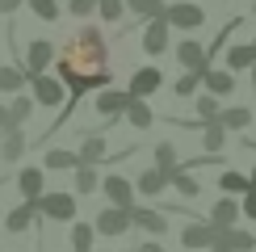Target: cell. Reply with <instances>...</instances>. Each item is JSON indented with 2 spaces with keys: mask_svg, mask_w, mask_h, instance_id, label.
<instances>
[{
  "mask_svg": "<svg viewBox=\"0 0 256 252\" xmlns=\"http://www.w3.org/2000/svg\"><path fill=\"white\" fill-rule=\"evenodd\" d=\"M110 59V46H105V34L97 26H84L72 38H63L59 55H55V76L59 72H80V76H92V72L105 68Z\"/></svg>",
  "mask_w": 256,
  "mask_h": 252,
  "instance_id": "1",
  "label": "cell"
},
{
  "mask_svg": "<svg viewBox=\"0 0 256 252\" xmlns=\"http://www.w3.org/2000/svg\"><path fill=\"white\" fill-rule=\"evenodd\" d=\"M38 214L42 218H55V223H72L76 218V194H68V189H42V194L34 198Z\"/></svg>",
  "mask_w": 256,
  "mask_h": 252,
  "instance_id": "2",
  "label": "cell"
},
{
  "mask_svg": "<svg viewBox=\"0 0 256 252\" xmlns=\"http://www.w3.org/2000/svg\"><path fill=\"white\" fill-rule=\"evenodd\" d=\"M30 97H34V105L59 110V105L68 101V84L59 76H50V72H38V76H30Z\"/></svg>",
  "mask_w": 256,
  "mask_h": 252,
  "instance_id": "3",
  "label": "cell"
},
{
  "mask_svg": "<svg viewBox=\"0 0 256 252\" xmlns=\"http://www.w3.org/2000/svg\"><path fill=\"white\" fill-rule=\"evenodd\" d=\"M126 105H130V92L126 88H97V101H92V110H97V118H101V126H114L126 114Z\"/></svg>",
  "mask_w": 256,
  "mask_h": 252,
  "instance_id": "4",
  "label": "cell"
},
{
  "mask_svg": "<svg viewBox=\"0 0 256 252\" xmlns=\"http://www.w3.org/2000/svg\"><path fill=\"white\" fill-rule=\"evenodd\" d=\"M92 227H97V236L118 240V236H126V231H130V210H126V206H110V202H105V206L97 210V218H92Z\"/></svg>",
  "mask_w": 256,
  "mask_h": 252,
  "instance_id": "5",
  "label": "cell"
},
{
  "mask_svg": "<svg viewBox=\"0 0 256 252\" xmlns=\"http://www.w3.org/2000/svg\"><path fill=\"white\" fill-rule=\"evenodd\" d=\"M164 21L172 30H202V26H206V8L194 4V0H176V4L164 8Z\"/></svg>",
  "mask_w": 256,
  "mask_h": 252,
  "instance_id": "6",
  "label": "cell"
},
{
  "mask_svg": "<svg viewBox=\"0 0 256 252\" xmlns=\"http://www.w3.org/2000/svg\"><path fill=\"white\" fill-rule=\"evenodd\" d=\"M55 55H59V46L50 38H34L26 46V63H21V68H26V76H38V72H50V63H55Z\"/></svg>",
  "mask_w": 256,
  "mask_h": 252,
  "instance_id": "7",
  "label": "cell"
},
{
  "mask_svg": "<svg viewBox=\"0 0 256 252\" xmlns=\"http://www.w3.org/2000/svg\"><path fill=\"white\" fill-rule=\"evenodd\" d=\"M214 223H210V218H189L185 227H180V244L185 248H194V252H210L214 248Z\"/></svg>",
  "mask_w": 256,
  "mask_h": 252,
  "instance_id": "8",
  "label": "cell"
},
{
  "mask_svg": "<svg viewBox=\"0 0 256 252\" xmlns=\"http://www.w3.org/2000/svg\"><path fill=\"white\" fill-rule=\"evenodd\" d=\"M101 194H105V202H110V206H126V210H130L134 206V181H126V176L122 172H105L101 176Z\"/></svg>",
  "mask_w": 256,
  "mask_h": 252,
  "instance_id": "9",
  "label": "cell"
},
{
  "mask_svg": "<svg viewBox=\"0 0 256 252\" xmlns=\"http://www.w3.org/2000/svg\"><path fill=\"white\" fill-rule=\"evenodd\" d=\"M138 30H143V50H147V55H164V50H168V38H172V26L164 21V13H160V17H147V21H143Z\"/></svg>",
  "mask_w": 256,
  "mask_h": 252,
  "instance_id": "10",
  "label": "cell"
},
{
  "mask_svg": "<svg viewBox=\"0 0 256 252\" xmlns=\"http://www.w3.org/2000/svg\"><path fill=\"white\" fill-rule=\"evenodd\" d=\"M130 227L160 240V236H168V214L156 210V206H130Z\"/></svg>",
  "mask_w": 256,
  "mask_h": 252,
  "instance_id": "11",
  "label": "cell"
},
{
  "mask_svg": "<svg viewBox=\"0 0 256 252\" xmlns=\"http://www.w3.org/2000/svg\"><path fill=\"white\" fill-rule=\"evenodd\" d=\"M198 76H202V88L214 92L218 101H227L231 92H236V72H231V68H227V72H214V63H210V68H202Z\"/></svg>",
  "mask_w": 256,
  "mask_h": 252,
  "instance_id": "12",
  "label": "cell"
},
{
  "mask_svg": "<svg viewBox=\"0 0 256 252\" xmlns=\"http://www.w3.org/2000/svg\"><path fill=\"white\" fill-rule=\"evenodd\" d=\"M164 88V72L160 68H138L134 76H130V84H126V92H130V97H152V92H160Z\"/></svg>",
  "mask_w": 256,
  "mask_h": 252,
  "instance_id": "13",
  "label": "cell"
},
{
  "mask_svg": "<svg viewBox=\"0 0 256 252\" xmlns=\"http://www.w3.org/2000/svg\"><path fill=\"white\" fill-rule=\"evenodd\" d=\"M26 147H30V139H26L21 126H4V130H0V160L4 164H17L21 156H26Z\"/></svg>",
  "mask_w": 256,
  "mask_h": 252,
  "instance_id": "14",
  "label": "cell"
},
{
  "mask_svg": "<svg viewBox=\"0 0 256 252\" xmlns=\"http://www.w3.org/2000/svg\"><path fill=\"white\" fill-rule=\"evenodd\" d=\"M214 231H218V227H214ZM214 244L227 248V252H252V248H256V236H252L248 227L236 223V227H222L218 236H214Z\"/></svg>",
  "mask_w": 256,
  "mask_h": 252,
  "instance_id": "15",
  "label": "cell"
},
{
  "mask_svg": "<svg viewBox=\"0 0 256 252\" xmlns=\"http://www.w3.org/2000/svg\"><path fill=\"white\" fill-rule=\"evenodd\" d=\"M34 223H38V206H34V198H21V206H13V210L4 214V227L13 231V236H26Z\"/></svg>",
  "mask_w": 256,
  "mask_h": 252,
  "instance_id": "16",
  "label": "cell"
},
{
  "mask_svg": "<svg viewBox=\"0 0 256 252\" xmlns=\"http://www.w3.org/2000/svg\"><path fill=\"white\" fill-rule=\"evenodd\" d=\"M176 63H180V72H202V68H210V59H206V46H202L198 38H185V42H176Z\"/></svg>",
  "mask_w": 256,
  "mask_h": 252,
  "instance_id": "17",
  "label": "cell"
},
{
  "mask_svg": "<svg viewBox=\"0 0 256 252\" xmlns=\"http://www.w3.org/2000/svg\"><path fill=\"white\" fill-rule=\"evenodd\" d=\"M80 164H105L110 160V143H105V134L101 130H88V134H80Z\"/></svg>",
  "mask_w": 256,
  "mask_h": 252,
  "instance_id": "18",
  "label": "cell"
},
{
  "mask_svg": "<svg viewBox=\"0 0 256 252\" xmlns=\"http://www.w3.org/2000/svg\"><path fill=\"white\" fill-rule=\"evenodd\" d=\"M42 189H46V168H42V164H26L17 172V194L21 198H38Z\"/></svg>",
  "mask_w": 256,
  "mask_h": 252,
  "instance_id": "19",
  "label": "cell"
},
{
  "mask_svg": "<svg viewBox=\"0 0 256 252\" xmlns=\"http://www.w3.org/2000/svg\"><path fill=\"white\" fill-rule=\"evenodd\" d=\"M240 214H244V210H240V198H231V194H222L218 202L210 206V223H214L218 231H222V227H236Z\"/></svg>",
  "mask_w": 256,
  "mask_h": 252,
  "instance_id": "20",
  "label": "cell"
},
{
  "mask_svg": "<svg viewBox=\"0 0 256 252\" xmlns=\"http://www.w3.org/2000/svg\"><path fill=\"white\" fill-rule=\"evenodd\" d=\"M218 122H222V130H227V134H244L252 126V110H248V105H222Z\"/></svg>",
  "mask_w": 256,
  "mask_h": 252,
  "instance_id": "21",
  "label": "cell"
},
{
  "mask_svg": "<svg viewBox=\"0 0 256 252\" xmlns=\"http://www.w3.org/2000/svg\"><path fill=\"white\" fill-rule=\"evenodd\" d=\"M164 189H168V172L164 168H147V172H138V181H134L138 198H160Z\"/></svg>",
  "mask_w": 256,
  "mask_h": 252,
  "instance_id": "22",
  "label": "cell"
},
{
  "mask_svg": "<svg viewBox=\"0 0 256 252\" xmlns=\"http://www.w3.org/2000/svg\"><path fill=\"white\" fill-rule=\"evenodd\" d=\"M164 172H168V185H172L180 198H198V194H202V185L189 176V168H185V164H172V168H164Z\"/></svg>",
  "mask_w": 256,
  "mask_h": 252,
  "instance_id": "23",
  "label": "cell"
},
{
  "mask_svg": "<svg viewBox=\"0 0 256 252\" xmlns=\"http://www.w3.org/2000/svg\"><path fill=\"white\" fill-rule=\"evenodd\" d=\"M218 110H222V101L214 97V92H206V88L194 92V122H214Z\"/></svg>",
  "mask_w": 256,
  "mask_h": 252,
  "instance_id": "24",
  "label": "cell"
},
{
  "mask_svg": "<svg viewBox=\"0 0 256 252\" xmlns=\"http://www.w3.org/2000/svg\"><path fill=\"white\" fill-rule=\"evenodd\" d=\"M227 68L231 72L256 68V46H252V42H231V46H227Z\"/></svg>",
  "mask_w": 256,
  "mask_h": 252,
  "instance_id": "25",
  "label": "cell"
},
{
  "mask_svg": "<svg viewBox=\"0 0 256 252\" xmlns=\"http://www.w3.org/2000/svg\"><path fill=\"white\" fill-rule=\"evenodd\" d=\"M80 156L68 152V147H46V156H42V168L46 172H68V168H76Z\"/></svg>",
  "mask_w": 256,
  "mask_h": 252,
  "instance_id": "26",
  "label": "cell"
},
{
  "mask_svg": "<svg viewBox=\"0 0 256 252\" xmlns=\"http://www.w3.org/2000/svg\"><path fill=\"white\" fill-rule=\"evenodd\" d=\"M72 172H76V198L97 194V189H101V168L97 164H76Z\"/></svg>",
  "mask_w": 256,
  "mask_h": 252,
  "instance_id": "27",
  "label": "cell"
},
{
  "mask_svg": "<svg viewBox=\"0 0 256 252\" xmlns=\"http://www.w3.org/2000/svg\"><path fill=\"white\" fill-rule=\"evenodd\" d=\"M218 189H222V194H231V198H244V194L252 189V181H248V172L222 168V172H218Z\"/></svg>",
  "mask_w": 256,
  "mask_h": 252,
  "instance_id": "28",
  "label": "cell"
},
{
  "mask_svg": "<svg viewBox=\"0 0 256 252\" xmlns=\"http://www.w3.org/2000/svg\"><path fill=\"white\" fill-rule=\"evenodd\" d=\"M126 122L134 126V130H147V126L156 122V114H152V105H147L143 97H130V105H126V114H122Z\"/></svg>",
  "mask_w": 256,
  "mask_h": 252,
  "instance_id": "29",
  "label": "cell"
},
{
  "mask_svg": "<svg viewBox=\"0 0 256 252\" xmlns=\"http://www.w3.org/2000/svg\"><path fill=\"white\" fill-rule=\"evenodd\" d=\"M30 84V76H26V68H17V63H4V68H0V92H8V97H13V92H21Z\"/></svg>",
  "mask_w": 256,
  "mask_h": 252,
  "instance_id": "30",
  "label": "cell"
},
{
  "mask_svg": "<svg viewBox=\"0 0 256 252\" xmlns=\"http://www.w3.org/2000/svg\"><path fill=\"white\" fill-rule=\"evenodd\" d=\"M30 114H34V97H26V92H13V101H8V126H26Z\"/></svg>",
  "mask_w": 256,
  "mask_h": 252,
  "instance_id": "31",
  "label": "cell"
},
{
  "mask_svg": "<svg viewBox=\"0 0 256 252\" xmlns=\"http://www.w3.org/2000/svg\"><path fill=\"white\" fill-rule=\"evenodd\" d=\"M92 240H97V227L72 218V252H92Z\"/></svg>",
  "mask_w": 256,
  "mask_h": 252,
  "instance_id": "32",
  "label": "cell"
},
{
  "mask_svg": "<svg viewBox=\"0 0 256 252\" xmlns=\"http://www.w3.org/2000/svg\"><path fill=\"white\" fill-rule=\"evenodd\" d=\"M202 147H206V152H222V147H227V130H222L218 118L202 122Z\"/></svg>",
  "mask_w": 256,
  "mask_h": 252,
  "instance_id": "33",
  "label": "cell"
},
{
  "mask_svg": "<svg viewBox=\"0 0 256 252\" xmlns=\"http://www.w3.org/2000/svg\"><path fill=\"white\" fill-rule=\"evenodd\" d=\"M168 8V0H126V13H134L138 21H147V17H160Z\"/></svg>",
  "mask_w": 256,
  "mask_h": 252,
  "instance_id": "34",
  "label": "cell"
},
{
  "mask_svg": "<svg viewBox=\"0 0 256 252\" xmlns=\"http://www.w3.org/2000/svg\"><path fill=\"white\" fill-rule=\"evenodd\" d=\"M26 4H30V13H34L38 21H59V13H63L59 0H26Z\"/></svg>",
  "mask_w": 256,
  "mask_h": 252,
  "instance_id": "35",
  "label": "cell"
},
{
  "mask_svg": "<svg viewBox=\"0 0 256 252\" xmlns=\"http://www.w3.org/2000/svg\"><path fill=\"white\" fill-rule=\"evenodd\" d=\"M97 13H101V21L118 26V21L126 17V0H97Z\"/></svg>",
  "mask_w": 256,
  "mask_h": 252,
  "instance_id": "36",
  "label": "cell"
},
{
  "mask_svg": "<svg viewBox=\"0 0 256 252\" xmlns=\"http://www.w3.org/2000/svg\"><path fill=\"white\" fill-rule=\"evenodd\" d=\"M152 160H156V168H172V164H180L176 160V143H156V152H152Z\"/></svg>",
  "mask_w": 256,
  "mask_h": 252,
  "instance_id": "37",
  "label": "cell"
},
{
  "mask_svg": "<svg viewBox=\"0 0 256 252\" xmlns=\"http://www.w3.org/2000/svg\"><path fill=\"white\" fill-rule=\"evenodd\" d=\"M198 88H202V76H198V72H185V76H176V84H172L176 97H194Z\"/></svg>",
  "mask_w": 256,
  "mask_h": 252,
  "instance_id": "38",
  "label": "cell"
},
{
  "mask_svg": "<svg viewBox=\"0 0 256 252\" xmlns=\"http://www.w3.org/2000/svg\"><path fill=\"white\" fill-rule=\"evenodd\" d=\"M68 13H76V17H92V13H97V0H68Z\"/></svg>",
  "mask_w": 256,
  "mask_h": 252,
  "instance_id": "39",
  "label": "cell"
},
{
  "mask_svg": "<svg viewBox=\"0 0 256 252\" xmlns=\"http://www.w3.org/2000/svg\"><path fill=\"white\" fill-rule=\"evenodd\" d=\"M240 210H244V214H248V218H256V185H252L248 194L240 198Z\"/></svg>",
  "mask_w": 256,
  "mask_h": 252,
  "instance_id": "40",
  "label": "cell"
},
{
  "mask_svg": "<svg viewBox=\"0 0 256 252\" xmlns=\"http://www.w3.org/2000/svg\"><path fill=\"white\" fill-rule=\"evenodd\" d=\"M21 4H26V0H0V17H13Z\"/></svg>",
  "mask_w": 256,
  "mask_h": 252,
  "instance_id": "41",
  "label": "cell"
},
{
  "mask_svg": "<svg viewBox=\"0 0 256 252\" xmlns=\"http://www.w3.org/2000/svg\"><path fill=\"white\" fill-rule=\"evenodd\" d=\"M134 252H164V244H160V240H143Z\"/></svg>",
  "mask_w": 256,
  "mask_h": 252,
  "instance_id": "42",
  "label": "cell"
},
{
  "mask_svg": "<svg viewBox=\"0 0 256 252\" xmlns=\"http://www.w3.org/2000/svg\"><path fill=\"white\" fill-rule=\"evenodd\" d=\"M8 126V105H0V130Z\"/></svg>",
  "mask_w": 256,
  "mask_h": 252,
  "instance_id": "43",
  "label": "cell"
},
{
  "mask_svg": "<svg viewBox=\"0 0 256 252\" xmlns=\"http://www.w3.org/2000/svg\"><path fill=\"white\" fill-rule=\"evenodd\" d=\"M248 181H252V185H256V164H252V172H248Z\"/></svg>",
  "mask_w": 256,
  "mask_h": 252,
  "instance_id": "44",
  "label": "cell"
},
{
  "mask_svg": "<svg viewBox=\"0 0 256 252\" xmlns=\"http://www.w3.org/2000/svg\"><path fill=\"white\" fill-rule=\"evenodd\" d=\"M210 252H227V248H218V244H214V248H210Z\"/></svg>",
  "mask_w": 256,
  "mask_h": 252,
  "instance_id": "45",
  "label": "cell"
},
{
  "mask_svg": "<svg viewBox=\"0 0 256 252\" xmlns=\"http://www.w3.org/2000/svg\"><path fill=\"white\" fill-rule=\"evenodd\" d=\"M252 13H256V0H252Z\"/></svg>",
  "mask_w": 256,
  "mask_h": 252,
  "instance_id": "46",
  "label": "cell"
},
{
  "mask_svg": "<svg viewBox=\"0 0 256 252\" xmlns=\"http://www.w3.org/2000/svg\"><path fill=\"white\" fill-rule=\"evenodd\" d=\"M92 252H101V248H92Z\"/></svg>",
  "mask_w": 256,
  "mask_h": 252,
  "instance_id": "47",
  "label": "cell"
},
{
  "mask_svg": "<svg viewBox=\"0 0 256 252\" xmlns=\"http://www.w3.org/2000/svg\"><path fill=\"white\" fill-rule=\"evenodd\" d=\"M252 46H256V38H252Z\"/></svg>",
  "mask_w": 256,
  "mask_h": 252,
  "instance_id": "48",
  "label": "cell"
}]
</instances>
